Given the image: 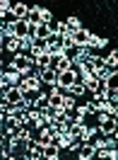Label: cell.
Here are the masks:
<instances>
[{"label": "cell", "instance_id": "cell-1", "mask_svg": "<svg viewBox=\"0 0 118 160\" xmlns=\"http://www.w3.org/2000/svg\"><path fill=\"white\" fill-rule=\"evenodd\" d=\"M31 66H34V61H31V56H27V53H15L12 56V63H10V68L15 70V73H20V75H29V70Z\"/></svg>", "mask_w": 118, "mask_h": 160}, {"label": "cell", "instance_id": "cell-2", "mask_svg": "<svg viewBox=\"0 0 118 160\" xmlns=\"http://www.w3.org/2000/svg\"><path fill=\"white\" fill-rule=\"evenodd\" d=\"M77 82V70H65V73H58V78H56V88L58 90H72V85Z\"/></svg>", "mask_w": 118, "mask_h": 160}, {"label": "cell", "instance_id": "cell-3", "mask_svg": "<svg viewBox=\"0 0 118 160\" xmlns=\"http://www.w3.org/2000/svg\"><path fill=\"white\" fill-rule=\"evenodd\" d=\"M22 88L20 85H12V88H7V90L2 92V102L7 104V107H17V104H22Z\"/></svg>", "mask_w": 118, "mask_h": 160}, {"label": "cell", "instance_id": "cell-4", "mask_svg": "<svg viewBox=\"0 0 118 160\" xmlns=\"http://www.w3.org/2000/svg\"><path fill=\"white\" fill-rule=\"evenodd\" d=\"M97 121H99V131H101L104 136L116 133V117H108V114H97Z\"/></svg>", "mask_w": 118, "mask_h": 160}, {"label": "cell", "instance_id": "cell-5", "mask_svg": "<svg viewBox=\"0 0 118 160\" xmlns=\"http://www.w3.org/2000/svg\"><path fill=\"white\" fill-rule=\"evenodd\" d=\"M20 88H22V92H41L39 75H24V78L20 80Z\"/></svg>", "mask_w": 118, "mask_h": 160}, {"label": "cell", "instance_id": "cell-6", "mask_svg": "<svg viewBox=\"0 0 118 160\" xmlns=\"http://www.w3.org/2000/svg\"><path fill=\"white\" fill-rule=\"evenodd\" d=\"M58 148H75V143H77V133L75 131H68V133H60L58 138L53 141Z\"/></svg>", "mask_w": 118, "mask_h": 160}, {"label": "cell", "instance_id": "cell-7", "mask_svg": "<svg viewBox=\"0 0 118 160\" xmlns=\"http://www.w3.org/2000/svg\"><path fill=\"white\" fill-rule=\"evenodd\" d=\"M27 15H29V5H24V2H12V8H10V17L12 20L24 22Z\"/></svg>", "mask_w": 118, "mask_h": 160}, {"label": "cell", "instance_id": "cell-8", "mask_svg": "<svg viewBox=\"0 0 118 160\" xmlns=\"http://www.w3.org/2000/svg\"><path fill=\"white\" fill-rule=\"evenodd\" d=\"M89 37H92V32H89L87 27H82V29L72 32V41H75V49H79V46H87V44H89Z\"/></svg>", "mask_w": 118, "mask_h": 160}, {"label": "cell", "instance_id": "cell-9", "mask_svg": "<svg viewBox=\"0 0 118 160\" xmlns=\"http://www.w3.org/2000/svg\"><path fill=\"white\" fill-rule=\"evenodd\" d=\"M36 75H39V80L43 82V85H51V88H56V78H58V73H56L53 68H43V70H39Z\"/></svg>", "mask_w": 118, "mask_h": 160}, {"label": "cell", "instance_id": "cell-10", "mask_svg": "<svg viewBox=\"0 0 118 160\" xmlns=\"http://www.w3.org/2000/svg\"><path fill=\"white\" fill-rule=\"evenodd\" d=\"M94 155H97V148L92 143H82L77 150V160H94Z\"/></svg>", "mask_w": 118, "mask_h": 160}, {"label": "cell", "instance_id": "cell-11", "mask_svg": "<svg viewBox=\"0 0 118 160\" xmlns=\"http://www.w3.org/2000/svg\"><path fill=\"white\" fill-rule=\"evenodd\" d=\"M31 61H34V66H39V70L51 68V63H53L51 53H36V56H31Z\"/></svg>", "mask_w": 118, "mask_h": 160}, {"label": "cell", "instance_id": "cell-12", "mask_svg": "<svg viewBox=\"0 0 118 160\" xmlns=\"http://www.w3.org/2000/svg\"><path fill=\"white\" fill-rule=\"evenodd\" d=\"M94 158L97 160H118V150L116 148H101V150H97Z\"/></svg>", "mask_w": 118, "mask_h": 160}, {"label": "cell", "instance_id": "cell-13", "mask_svg": "<svg viewBox=\"0 0 118 160\" xmlns=\"http://www.w3.org/2000/svg\"><path fill=\"white\" fill-rule=\"evenodd\" d=\"M2 49H7L10 53H20V51H22V41L17 39V37H10V39H5Z\"/></svg>", "mask_w": 118, "mask_h": 160}, {"label": "cell", "instance_id": "cell-14", "mask_svg": "<svg viewBox=\"0 0 118 160\" xmlns=\"http://www.w3.org/2000/svg\"><path fill=\"white\" fill-rule=\"evenodd\" d=\"M58 146L56 143H46L43 146V160H58Z\"/></svg>", "mask_w": 118, "mask_h": 160}, {"label": "cell", "instance_id": "cell-15", "mask_svg": "<svg viewBox=\"0 0 118 160\" xmlns=\"http://www.w3.org/2000/svg\"><path fill=\"white\" fill-rule=\"evenodd\" d=\"M108 44V39L106 37H97V34H92V37H89V44H87V49H101V46H106Z\"/></svg>", "mask_w": 118, "mask_h": 160}, {"label": "cell", "instance_id": "cell-16", "mask_svg": "<svg viewBox=\"0 0 118 160\" xmlns=\"http://www.w3.org/2000/svg\"><path fill=\"white\" fill-rule=\"evenodd\" d=\"M39 143H41V146L53 143V131H51V126H43V129H39Z\"/></svg>", "mask_w": 118, "mask_h": 160}, {"label": "cell", "instance_id": "cell-17", "mask_svg": "<svg viewBox=\"0 0 118 160\" xmlns=\"http://www.w3.org/2000/svg\"><path fill=\"white\" fill-rule=\"evenodd\" d=\"M89 114H92V107H89V102L87 104H77V124H84V119H87Z\"/></svg>", "mask_w": 118, "mask_h": 160}, {"label": "cell", "instance_id": "cell-18", "mask_svg": "<svg viewBox=\"0 0 118 160\" xmlns=\"http://www.w3.org/2000/svg\"><path fill=\"white\" fill-rule=\"evenodd\" d=\"M2 82L5 85H20V73H15V70H7V73H2Z\"/></svg>", "mask_w": 118, "mask_h": 160}, {"label": "cell", "instance_id": "cell-19", "mask_svg": "<svg viewBox=\"0 0 118 160\" xmlns=\"http://www.w3.org/2000/svg\"><path fill=\"white\" fill-rule=\"evenodd\" d=\"M104 66L111 68V70H116V66H118V51H111L108 56H104Z\"/></svg>", "mask_w": 118, "mask_h": 160}, {"label": "cell", "instance_id": "cell-20", "mask_svg": "<svg viewBox=\"0 0 118 160\" xmlns=\"http://www.w3.org/2000/svg\"><path fill=\"white\" fill-rule=\"evenodd\" d=\"M17 138H20L22 143H31V141H34V136H31V131H29V129L20 126V129H17Z\"/></svg>", "mask_w": 118, "mask_h": 160}, {"label": "cell", "instance_id": "cell-21", "mask_svg": "<svg viewBox=\"0 0 118 160\" xmlns=\"http://www.w3.org/2000/svg\"><path fill=\"white\" fill-rule=\"evenodd\" d=\"M39 20H41V24H51V22H53V15H51V10H46V8H39Z\"/></svg>", "mask_w": 118, "mask_h": 160}, {"label": "cell", "instance_id": "cell-22", "mask_svg": "<svg viewBox=\"0 0 118 160\" xmlns=\"http://www.w3.org/2000/svg\"><path fill=\"white\" fill-rule=\"evenodd\" d=\"M65 27L72 29V32H77V29H82V22H79L77 17H68V20H65Z\"/></svg>", "mask_w": 118, "mask_h": 160}, {"label": "cell", "instance_id": "cell-23", "mask_svg": "<svg viewBox=\"0 0 118 160\" xmlns=\"http://www.w3.org/2000/svg\"><path fill=\"white\" fill-rule=\"evenodd\" d=\"M75 107H77V104H75V97H72V95H65V97H63V109L70 112V109H75Z\"/></svg>", "mask_w": 118, "mask_h": 160}, {"label": "cell", "instance_id": "cell-24", "mask_svg": "<svg viewBox=\"0 0 118 160\" xmlns=\"http://www.w3.org/2000/svg\"><path fill=\"white\" fill-rule=\"evenodd\" d=\"M84 92H87V90H84V85H82V82L77 80V82L72 85V90H70V95H72V97H79V95H84Z\"/></svg>", "mask_w": 118, "mask_h": 160}, {"label": "cell", "instance_id": "cell-25", "mask_svg": "<svg viewBox=\"0 0 118 160\" xmlns=\"http://www.w3.org/2000/svg\"><path fill=\"white\" fill-rule=\"evenodd\" d=\"M0 53H2V46H0Z\"/></svg>", "mask_w": 118, "mask_h": 160}, {"label": "cell", "instance_id": "cell-26", "mask_svg": "<svg viewBox=\"0 0 118 160\" xmlns=\"http://www.w3.org/2000/svg\"><path fill=\"white\" fill-rule=\"evenodd\" d=\"M0 146H2V138H0Z\"/></svg>", "mask_w": 118, "mask_h": 160}, {"label": "cell", "instance_id": "cell-27", "mask_svg": "<svg viewBox=\"0 0 118 160\" xmlns=\"http://www.w3.org/2000/svg\"><path fill=\"white\" fill-rule=\"evenodd\" d=\"M94 160H97V158H94Z\"/></svg>", "mask_w": 118, "mask_h": 160}]
</instances>
